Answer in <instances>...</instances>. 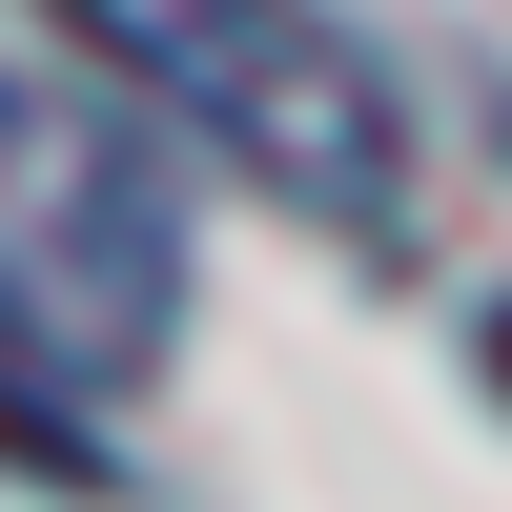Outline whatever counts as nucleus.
Returning <instances> with one entry per match:
<instances>
[{"instance_id": "nucleus-3", "label": "nucleus", "mask_w": 512, "mask_h": 512, "mask_svg": "<svg viewBox=\"0 0 512 512\" xmlns=\"http://www.w3.org/2000/svg\"><path fill=\"white\" fill-rule=\"evenodd\" d=\"M62 390H82L62 328L0 287V472H62V492H82V472H103V410H62Z\"/></svg>"}, {"instance_id": "nucleus-1", "label": "nucleus", "mask_w": 512, "mask_h": 512, "mask_svg": "<svg viewBox=\"0 0 512 512\" xmlns=\"http://www.w3.org/2000/svg\"><path fill=\"white\" fill-rule=\"evenodd\" d=\"M62 41L103 82H144L185 144H226L308 226H390L410 205V103L328 0H62Z\"/></svg>"}, {"instance_id": "nucleus-2", "label": "nucleus", "mask_w": 512, "mask_h": 512, "mask_svg": "<svg viewBox=\"0 0 512 512\" xmlns=\"http://www.w3.org/2000/svg\"><path fill=\"white\" fill-rule=\"evenodd\" d=\"M0 287L62 328V369H82V390H123V369L164 349V287H185L164 185H144V164H123L82 103H62V82H0Z\"/></svg>"}]
</instances>
